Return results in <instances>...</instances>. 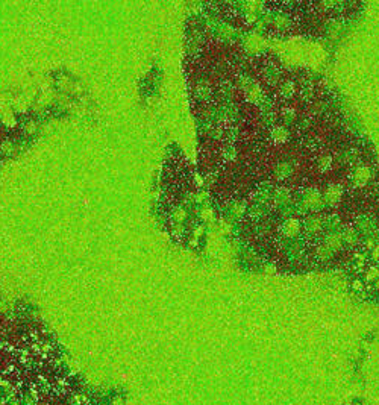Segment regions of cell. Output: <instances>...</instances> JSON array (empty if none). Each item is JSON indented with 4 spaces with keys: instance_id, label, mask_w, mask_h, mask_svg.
Masks as SVG:
<instances>
[{
    "instance_id": "cell-1",
    "label": "cell",
    "mask_w": 379,
    "mask_h": 405,
    "mask_svg": "<svg viewBox=\"0 0 379 405\" xmlns=\"http://www.w3.org/2000/svg\"><path fill=\"white\" fill-rule=\"evenodd\" d=\"M294 205H296V211L302 213V214H305L307 211H313V213L323 211V208H325L323 194L316 187L305 188L294 199Z\"/></svg>"
},
{
    "instance_id": "cell-2",
    "label": "cell",
    "mask_w": 379,
    "mask_h": 405,
    "mask_svg": "<svg viewBox=\"0 0 379 405\" xmlns=\"http://www.w3.org/2000/svg\"><path fill=\"white\" fill-rule=\"evenodd\" d=\"M355 226H357L358 232H360L363 237L369 238V240H373L375 235H376V232H378L376 220H375L372 216H369V214H361V216H358L357 220H355Z\"/></svg>"
},
{
    "instance_id": "cell-3",
    "label": "cell",
    "mask_w": 379,
    "mask_h": 405,
    "mask_svg": "<svg viewBox=\"0 0 379 405\" xmlns=\"http://www.w3.org/2000/svg\"><path fill=\"white\" fill-rule=\"evenodd\" d=\"M373 178V172L367 164H358L354 167L352 173H351V181L354 185L357 187H366L370 179Z\"/></svg>"
},
{
    "instance_id": "cell-4",
    "label": "cell",
    "mask_w": 379,
    "mask_h": 405,
    "mask_svg": "<svg viewBox=\"0 0 379 405\" xmlns=\"http://www.w3.org/2000/svg\"><path fill=\"white\" fill-rule=\"evenodd\" d=\"M294 172V158L291 155H284L282 159L275 166V175L278 179H287Z\"/></svg>"
},
{
    "instance_id": "cell-5",
    "label": "cell",
    "mask_w": 379,
    "mask_h": 405,
    "mask_svg": "<svg viewBox=\"0 0 379 405\" xmlns=\"http://www.w3.org/2000/svg\"><path fill=\"white\" fill-rule=\"evenodd\" d=\"M301 231H302V223L294 217L285 219L281 225V234L285 238H294V237L301 235Z\"/></svg>"
},
{
    "instance_id": "cell-6",
    "label": "cell",
    "mask_w": 379,
    "mask_h": 405,
    "mask_svg": "<svg viewBox=\"0 0 379 405\" xmlns=\"http://www.w3.org/2000/svg\"><path fill=\"white\" fill-rule=\"evenodd\" d=\"M343 196V187L339 184H331L325 193H323V200H325V207H335Z\"/></svg>"
},
{
    "instance_id": "cell-7",
    "label": "cell",
    "mask_w": 379,
    "mask_h": 405,
    "mask_svg": "<svg viewBox=\"0 0 379 405\" xmlns=\"http://www.w3.org/2000/svg\"><path fill=\"white\" fill-rule=\"evenodd\" d=\"M302 226H304L305 234L314 235V234H317L322 229V226H323V217H320L317 214H311V216H308L304 220V225Z\"/></svg>"
},
{
    "instance_id": "cell-8",
    "label": "cell",
    "mask_w": 379,
    "mask_h": 405,
    "mask_svg": "<svg viewBox=\"0 0 379 405\" xmlns=\"http://www.w3.org/2000/svg\"><path fill=\"white\" fill-rule=\"evenodd\" d=\"M273 200H275L278 210L282 208V207H287V205L293 204L291 191H290L287 187H279V188H276L275 193H273Z\"/></svg>"
},
{
    "instance_id": "cell-9",
    "label": "cell",
    "mask_w": 379,
    "mask_h": 405,
    "mask_svg": "<svg viewBox=\"0 0 379 405\" xmlns=\"http://www.w3.org/2000/svg\"><path fill=\"white\" fill-rule=\"evenodd\" d=\"M322 229H325V232H340L342 231L340 216H337V214H328L326 217H323V226H322Z\"/></svg>"
},
{
    "instance_id": "cell-10",
    "label": "cell",
    "mask_w": 379,
    "mask_h": 405,
    "mask_svg": "<svg viewBox=\"0 0 379 405\" xmlns=\"http://www.w3.org/2000/svg\"><path fill=\"white\" fill-rule=\"evenodd\" d=\"M270 138L276 144L285 143L290 138V131H288L287 126H273L272 131H270Z\"/></svg>"
},
{
    "instance_id": "cell-11",
    "label": "cell",
    "mask_w": 379,
    "mask_h": 405,
    "mask_svg": "<svg viewBox=\"0 0 379 405\" xmlns=\"http://www.w3.org/2000/svg\"><path fill=\"white\" fill-rule=\"evenodd\" d=\"M264 77L269 84L275 85L281 79V70L276 64H267L264 68Z\"/></svg>"
},
{
    "instance_id": "cell-12",
    "label": "cell",
    "mask_w": 379,
    "mask_h": 405,
    "mask_svg": "<svg viewBox=\"0 0 379 405\" xmlns=\"http://www.w3.org/2000/svg\"><path fill=\"white\" fill-rule=\"evenodd\" d=\"M279 93L284 99H291L296 93V82L293 79H285L282 80L281 84V88H279Z\"/></svg>"
},
{
    "instance_id": "cell-13",
    "label": "cell",
    "mask_w": 379,
    "mask_h": 405,
    "mask_svg": "<svg viewBox=\"0 0 379 405\" xmlns=\"http://www.w3.org/2000/svg\"><path fill=\"white\" fill-rule=\"evenodd\" d=\"M273 23H275V26H276L278 29H282V30H287V29L291 27V18H290L287 14H284V12H278V14H275V17H273Z\"/></svg>"
},
{
    "instance_id": "cell-14",
    "label": "cell",
    "mask_w": 379,
    "mask_h": 405,
    "mask_svg": "<svg viewBox=\"0 0 379 405\" xmlns=\"http://www.w3.org/2000/svg\"><path fill=\"white\" fill-rule=\"evenodd\" d=\"M314 97V85L310 79H304L302 87H301V99L304 102H310Z\"/></svg>"
},
{
    "instance_id": "cell-15",
    "label": "cell",
    "mask_w": 379,
    "mask_h": 405,
    "mask_svg": "<svg viewBox=\"0 0 379 405\" xmlns=\"http://www.w3.org/2000/svg\"><path fill=\"white\" fill-rule=\"evenodd\" d=\"M332 156L329 155V153H323V155H320L319 156V159H317V169H319V172L320 173H326L328 170H331V167H332Z\"/></svg>"
},
{
    "instance_id": "cell-16",
    "label": "cell",
    "mask_w": 379,
    "mask_h": 405,
    "mask_svg": "<svg viewBox=\"0 0 379 405\" xmlns=\"http://www.w3.org/2000/svg\"><path fill=\"white\" fill-rule=\"evenodd\" d=\"M357 155L358 152L355 149H345V150H340L339 152V161L343 164H351L357 159Z\"/></svg>"
},
{
    "instance_id": "cell-17",
    "label": "cell",
    "mask_w": 379,
    "mask_h": 405,
    "mask_svg": "<svg viewBox=\"0 0 379 405\" xmlns=\"http://www.w3.org/2000/svg\"><path fill=\"white\" fill-rule=\"evenodd\" d=\"M296 118H298V115H296L294 108H291V106L282 108V122H284V126H287V128L291 126L296 122Z\"/></svg>"
},
{
    "instance_id": "cell-18",
    "label": "cell",
    "mask_w": 379,
    "mask_h": 405,
    "mask_svg": "<svg viewBox=\"0 0 379 405\" xmlns=\"http://www.w3.org/2000/svg\"><path fill=\"white\" fill-rule=\"evenodd\" d=\"M261 118H263V123H264L266 126H275V122H276V115H275V112H272V111L263 112Z\"/></svg>"
},
{
    "instance_id": "cell-19",
    "label": "cell",
    "mask_w": 379,
    "mask_h": 405,
    "mask_svg": "<svg viewBox=\"0 0 379 405\" xmlns=\"http://www.w3.org/2000/svg\"><path fill=\"white\" fill-rule=\"evenodd\" d=\"M298 126H299V129H307L310 126V118L307 115H301L298 120Z\"/></svg>"
}]
</instances>
